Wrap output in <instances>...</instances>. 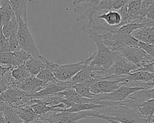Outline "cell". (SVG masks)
<instances>
[{
	"instance_id": "cell-5",
	"label": "cell",
	"mask_w": 154,
	"mask_h": 123,
	"mask_svg": "<svg viewBox=\"0 0 154 123\" xmlns=\"http://www.w3.org/2000/svg\"><path fill=\"white\" fill-rule=\"evenodd\" d=\"M138 68L135 64L126 59L118 52L114 62L106 70L109 75L108 80L117 81L119 79L134 72Z\"/></svg>"
},
{
	"instance_id": "cell-29",
	"label": "cell",
	"mask_w": 154,
	"mask_h": 123,
	"mask_svg": "<svg viewBox=\"0 0 154 123\" xmlns=\"http://www.w3.org/2000/svg\"><path fill=\"white\" fill-rule=\"evenodd\" d=\"M153 12H154V5L152 6L150 10H149V11L147 12L146 16V17L150 19V20H154V19H153V16H154V14H153Z\"/></svg>"
},
{
	"instance_id": "cell-16",
	"label": "cell",
	"mask_w": 154,
	"mask_h": 123,
	"mask_svg": "<svg viewBox=\"0 0 154 123\" xmlns=\"http://www.w3.org/2000/svg\"><path fill=\"white\" fill-rule=\"evenodd\" d=\"M64 103L66 106L67 109L63 112H78L87 110H91L94 109H99L104 106L103 104H100L96 103Z\"/></svg>"
},
{
	"instance_id": "cell-34",
	"label": "cell",
	"mask_w": 154,
	"mask_h": 123,
	"mask_svg": "<svg viewBox=\"0 0 154 123\" xmlns=\"http://www.w3.org/2000/svg\"><path fill=\"white\" fill-rule=\"evenodd\" d=\"M1 23H0V30H1Z\"/></svg>"
},
{
	"instance_id": "cell-20",
	"label": "cell",
	"mask_w": 154,
	"mask_h": 123,
	"mask_svg": "<svg viewBox=\"0 0 154 123\" xmlns=\"http://www.w3.org/2000/svg\"><path fill=\"white\" fill-rule=\"evenodd\" d=\"M15 108L19 118L25 123H30L40 117L36 115L29 106H21Z\"/></svg>"
},
{
	"instance_id": "cell-13",
	"label": "cell",
	"mask_w": 154,
	"mask_h": 123,
	"mask_svg": "<svg viewBox=\"0 0 154 123\" xmlns=\"http://www.w3.org/2000/svg\"><path fill=\"white\" fill-rule=\"evenodd\" d=\"M48 59L42 55L38 58L28 56L23 64L30 75L35 76L45 67V62Z\"/></svg>"
},
{
	"instance_id": "cell-6",
	"label": "cell",
	"mask_w": 154,
	"mask_h": 123,
	"mask_svg": "<svg viewBox=\"0 0 154 123\" xmlns=\"http://www.w3.org/2000/svg\"><path fill=\"white\" fill-rule=\"evenodd\" d=\"M91 56L88 58L76 63H70L64 65H58L53 71L55 78L61 82L69 81L76 73L84 67L88 65L91 61Z\"/></svg>"
},
{
	"instance_id": "cell-24",
	"label": "cell",
	"mask_w": 154,
	"mask_h": 123,
	"mask_svg": "<svg viewBox=\"0 0 154 123\" xmlns=\"http://www.w3.org/2000/svg\"><path fill=\"white\" fill-rule=\"evenodd\" d=\"M11 76L16 81V84L30 76L23 64L16 67L13 68L11 70Z\"/></svg>"
},
{
	"instance_id": "cell-25",
	"label": "cell",
	"mask_w": 154,
	"mask_h": 123,
	"mask_svg": "<svg viewBox=\"0 0 154 123\" xmlns=\"http://www.w3.org/2000/svg\"><path fill=\"white\" fill-rule=\"evenodd\" d=\"M149 27L143 24H139V23H133L131 22L129 23H127L126 25H122L117 31V33L119 34H124V35H131V33L138 29V28H147ZM153 27V26H152Z\"/></svg>"
},
{
	"instance_id": "cell-11",
	"label": "cell",
	"mask_w": 154,
	"mask_h": 123,
	"mask_svg": "<svg viewBox=\"0 0 154 123\" xmlns=\"http://www.w3.org/2000/svg\"><path fill=\"white\" fill-rule=\"evenodd\" d=\"M44 83L37 79L36 76L30 75L23 80L18 83L17 86L26 95L30 96L40 91Z\"/></svg>"
},
{
	"instance_id": "cell-26",
	"label": "cell",
	"mask_w": 154,
	"mask_h": 123,
	"mask_svg": "<svg viewBox=\"0 0 154 123\" xmlns=\"http://www.w3.org/2000/svg\"><path fill=\"white\" fill-rule=\"evenodd\" d=\"M35 76L43 83H46L55 79L53 74V71L48 68H44L42 69Z\"/></svg>"
},
{
	"instance_id": "cell-8",
	"label": "cell",
	"mask_w": 154,
	"mask_h": 123,
	"mask_svg": "<svg viewBox=\"0 0 154 123\" xmlns=\"http://www.w3.org/2000/svg\"><path fill=\"white\" fill-rule=\"evenodd\" d=\"M101 0H89L87 2H82L73 7V12L79 14L76 21L87 19L88 24L93 25L95 22L93 20L94 15L96 14V9Z\"/></svg>"
},
{
	"instance_id": "cell-7",
	"label": "cell",
	"mask_w": 154,
	"mask_h": 123,
	"mask_svg": "<svg viewBox=\"0 0 154 123\" xmlns=\"http://www.w3.org/2000/svg\"><path fill=\"white\" fill-rule=\"evenodd\" d=\"M119 52L126 59L135 64L138 68L154 62V56L147 54L138 46L126 47Z\"/></svg>"
},
{
	"instance_id": "cell-14",
	"label": "cell",
	"mask_w": 154,
	"mask_h": 123,
	"mask_svg": "<svg viewBox=\"0 0 154 123\" xmlns=\"http://www.w3.org/2000/svg\"><path fill=\"white\" fill-rule=\"evenodd\" d=\"M131 35L138 41L152 44L154 43L153 26L138 28L134 31Z\"/></svg>"
},
{
	"instance_id": "cell-21",
	"label": "cell",
	"mask_w": 154,
	"mask_h": 123,
	"mask_svg": "<svg viewBox=\"0 0 154 123\" xmlns=\"http://www.w3.org/2000/svg\"><path fill=\"white\" fill-rule=\"evenodd\" d=\"M99 19H103L105 23L111 26H119L121 23V17L116 10H109L107 13H103L97 16Z\"/></svg>"
},
{
	"instance_id": "cell-19",
	"label": "cell",
	"mask_w": 154,
	"mask_h": 123,
	"mask_svg": "<svg viewBox=\"0 0 154 123\" xmlns=\"http://www.w3.org/2000/svg\"><path fill=\"white\" fill-rule=\"evenodd\" d=\"M91 68L90 64L84 67L81 71L76 73L69 82L71 86L84 82H90L91 76Z\"/></svg>"
},
{
	"instance_id": "cell-33",
	"label": "cell",
	"mask_w": 154,
	"mask_h": 123,
	"mask_svg": "<svg viewBox=\"0 0 154 123\" xmlns=\"http://www.w3.org/2000/svg\"><path fill=\"white\" fill-rule=\"evenodd\" d=\"M1 2H2V0H0V6H1Z\"/></svg>"
},
{
	"instance_id": "cell-31",
	"label": "cell",
	"mask_w": 154,
	"mask_h": 123,
	"mask_svg": "<svg viewBox=\"0 0 154 123\" xmlns=\"http://www.w3.org/2000/svg\"><path fill=\"white\" fill-rule=\"evenodd\" d=\"M89 0H74L73 1V3H72V6L73 7H75L76 6V5L78 4H79L81 3H82V2H87Z\"/></svg>"
},
{
	"instance_id": "cell-1",
	"label": "cell",
	"mask_w": 154,
	"mask_h": 123,
	"mask_svg": "<svg viewBox=\"0 0 154 123\" xmlns=\"http://www.w3.org/2000/svg\"><path fill=\"white\" fill-rule=\"evenodd\" d=\"M97 118L109 119L120 123H147L137 108L127 106L124 100L118 102L106 101V106L97 109Z\"/></svg>"
},
{
	"instance_id": "cell-30",
	"label": "cell",
	"mask_w": 154,
	"mask_h": 123,
	"mask_svg": "<svg viewBox=\"0 0 154 123\" xmlns=\"http://www.w3.org/2000/svg\"><path fill=\"white\" fill-rule=\"evenodd\" d=\"M12 68L6 66V65H0V77L8 70L11 69Z\"/></svg>"
},
{
	"instance_id": "cell-27",
	"label": "cell",
	"mask_w": 154,
	"mask_h": 123,
	"mask_svg": "<svg viewBox=\"0 0 154 123\" xmlns=\"http://www.w3.org/2000/svg\"><path fill=\"white\" fill-rule=\"evenodd\" d=\"M10 51V47L8 40L3 35L1 29L0 30V53L8 52Z\"/></svg>"
},
{
	"instance_id": "cell-9",
	"label": "cell",
	"mask_w": 154,
	"mask_h": 123,
	"mask_svg": "<svg viewBox=\"0 0 154 123\" xmlns=\"http://www.w3.org/2000/svg\"><path fill=\"white\" fill-rule=\"evenodd\" d=\"M28 56L29 55L22 49L14 52L0 53V65L13 68L23 64Z\"/></svg>"
},
{
	"instance_id": "cell-12",
	"label": "cell",
	"mask_w": 154,
	"mask_h": 123,
	"mask_svg": "<svg viewBox=\"0 0 154 123\" xmlns=\"http://www.w3.org/2000/svg\"><path fill=\"white\" fill-rule=\"evenodd\" d=\"M121 86V83L118 81L103 80L91 83L90 91L94 95L109 93L114 91Z\"/></svg>"
},
{
	"instance_id": "cell-32",
	"label": "cell",
	"mask_w": 154,
	"mask_h": 123,
	"mask_svg": "<svg viewBox=\"0 0 154 123\" xmlns=\"http://www.w3.org/2000/svg\"><path fill=\"white\" fill-rule=\"evenodd\" d=\"M103 120L109 122V123H120V122H119L117 121H114V120H112V119H104Z\"/></svg>"
},
{
	"instance_id": "cell-15",
	"label": "cell",
	"mask_w": 154,
	"mask_h": 123,
	"mask_svg": "<svg viewBox=\"0 0 154 123\" xmlns=\"http://www.w3.org/2000/svg\"><path fill=\"white\" fill-rule=\"evenodd\" d=\"M9 3L17 21L22 20L27 22V0H9Z\"/></svg>"
},
{
	"instance_id": "cell-17",
	"label": "cell",
	"mask_w": 154,
	"mask_h": 123,
	"mask_svg": "<svg viewBox=\"0 0 154 123\" xmlns=\"http://www.w3.org/2000/svg\"><path fill=\"white\" fill-rule=\"evenodd\" d=\"M141 114L147 121L154 118V100L149 99L146 101H139L136 107Z\"/></svg>"
},
{
	"instance_id": "cell-18",
	"label": "cell",
	"mask_w": 154,
	"mask_h": 123,
	"mask_svg": "<svg viewBox=\"0 0 154 123\" xmlns=\"http://www.w3.org/2000/svg\"><path fill=\"white\" fill-rule=\"evenodd\" d=\"M128 0H101L96 9V13L102 10H117L128 3Z\"/></svg>"
},
{
	"instance_id": "cell-22",
	"label": "cell",
	"mask_w": 154,
	"mask_h": 123,
	"mask_svg": "<svg viewBox=\"0 0 154 123\" xmlns=\"http://www.w3.org/2000/svg\"><path fill=\"white\" fill-rule=\"evenodd\" d=\"M18 29V23L15 15L11 18L10 21L6 25L1 26V31L4 37L8 40L11 36L17 35Z\"/></svg>"
},
{
	"instance_id": "cell-28",
	"label": "cell",
	"mask_w": 154,
	"mask_h": 123,
	"mask_svg": "<svg viewBox=\"0 0 154 123\" xmlns=\"http://www.w3.org/2000/svg\"><path fill=\"white\" fill-rule=\"evenodd\" d=\"M138 47L144 50L146 53L149 55L154 56V46L153 44L143 43L141 41H138Z\"/></svg>"
},
{
	"instance_id": "cell-2",
	"label": "cell",
	"mask_w": 154,
	"mask_h": 123,
	"mask_svg": "<svg viewBox=\"0 0 154 123\" xmlns=\"http://www.w3.org/2000/svg\"><path fill=\"white\" fill-rule=\"evenodd\" d=\"M87 34L94 42L97 47V51L91 55L92 62L101 66L103 69L106 70L114 62L118 52L109 49L103 43L99 35L91 32Z\"/></svg>"
},
{
	"instance_id": "cell-23",
	"label": "cell",
	"mask_w": 154,
	"mask_h": 123,
	"mask_svg": "<svg viewBox=\"0 0 154 123\" xmlns=\"http://www.w3.org/2000/svg\"><path fill=\"white\" fill-rule=\"evenodd\" d=\"M90 82H84L76 84L72 87L80 96L90 99H94V95L90 91Z\"/></svg>"
},
{
	"instance_id": "cell-4",
	"label": "cell",
	"mask_w": 154,
	"mask_h": 123,
	"mask_svg": "<svg viewBox=\"0 0 154 123\" xmlns=\"http://www.w3.org/2000/svg\"><path fill=\"white\" fill-rule=\"evenodd\" d=\"M17 38L20 49L25 52L29 56L38 58L42 55L37 49L34 38L28 29L27 22L19 20Z\"/></svg>"
},
{
	"instance_id": "cell-3",
	"label": "cell",
	"mask_w": 154,
	"mask_h": 123,
	"mask_svg": "<svg viewBox=\"0 0 154 123\" xmlns=\"http://www.w3.org/2000/svg\"><path fill=\"white\" fill-rule=\"evenodd\" d=\"M97 109L78 112H49L43 117L47 123H76L84 118H97L98 116Z\"/></svg>"
},
{
	"instance_id": "cell-10",
	"label": "cell",
	"mask_w": 154,
	"mask_h": 123,
	"mask_svg": "<svg viewBox=\"0 0 154 123\" xmlns=\"http://www.w3.org/2000/svg\"><path fill=\"white\" fill-rule=\"evenodd\" d=\"M69 87H72L70 86L69 81L61 82L55 79L52 81L44 83L43 88L40 91L30 96L39 97L51 95L57 92H62Z\"/></svg>"
}]
</instances>
